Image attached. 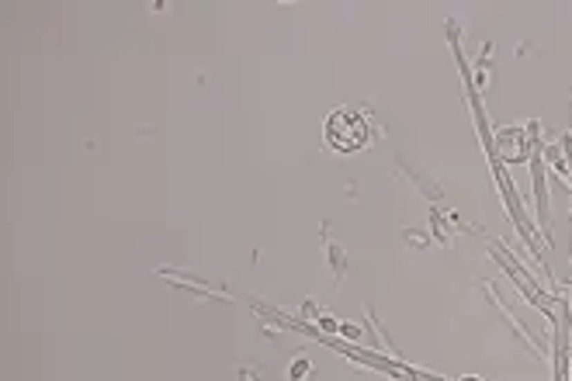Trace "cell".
I'll return each mask as SVG.
<instances>
[{
  "mask_svg": "<svg viewBox=\"0 0 572 381\" xmlns=\"http://www.w3.org/2000/svg\"><path fill=\"white\" fill-rule=\"evenodd\" d=\"M323 136H326L330 149H337L340 156H354V153L368 149L371 139H375L371 111H365V108H333L326 115Z\"/></svg>",
  "mask_w": 572,
  "mask_h": 381,
  "instance_id": "obj_1",
  "label": "cell"
},
{
  "mask_svg": "<svg viewBox=\"0 0 572 381\" xmlns=\"http://www.w3.org/2000/svg\"><path fill=\"white\" fill-rule=\"evenodd\" d=\"M531 180H534V219H537V229H544V243H548V229H551V205H548V180H544V156L537 146H531ZM551 246V243H548Z\"/></svg>",
  "mask_w": 572,
  "mask_h": 381,
  "instance_id": "obj_2",
  "label": "cell"
},
{
  "mask_svg": "<svg viewBox=\"0 0 572 381\" xmlns=\"http://www.w3.org/2000/svg\"><path fill=\"white\" fill-rule=\"evenodd\" d=\"M492 146H496V156L503 163H527L531 160V139H527V129L524 125H506L492 136Z\"/></svg>",
  "mask_w": 572,
  "mask_h": 381,
  "instance_id": "obj_3",
  "label": "cell"
},
{
  "mask_svg": "<svg viewBox=\"0 0 572 381\" xmlns=\"http://www.w3.org/2000/svg\"><path fill=\"white\" fill-rule=\"evenodd\" d=\"M156 274H163V277H170L177 288H187L194 298H219V301H232L229 298V291L222 288V284H212L208 277H201V274H194V270H177V267H156Z\"/></svg>",
  "mask_w": 572,
  "mask_h": 381,
  "instance_id": "obj_4",
  "label": "cell"
},
{
  "mask_svg": "<svg viewBox=\"0 0 572 381\" xmlns=\"http://www.w3.org/2000/svg\"><path fill=\"white\" fill-rule=\"evenodd\" d=\"M326 232H330V225H323V257H326V263H330V270H333V281L340 284V281L347 277L351 257H347V250H344L340 243H333Z\"/></svg>",
  "mask_w": 572,
  "mask_h": 381,
  "instance_id": "obj_5",
  "label": "cell"
},
{
  "mask_svg": "<svg viewBox=\"0 0 572 381\" xmlns=\"http://www.w3.org/2000/svg\"><path fill=\"white\" fill-rule=\"evenodd\" d=\"M313 371H316L313 357L295 353V357H292V364H288V381H309V378H313Z\"/></svg>",
  "mask_w": 572,
  "mask_h": 381,
  "instance_id": "obj_6",
  "label": "cell"
},
{
  "mask_svg": "<svg viewBox=\"0 0 572 381\" xmlns=\"http://www.w3.org/2000/svg\"><path fill=\"white\" fill-rule=\"evenodd\" d=\"M403 236H406V243L413 246V250H427L430 243H434V232H423V229H403Z\"/></svg>",
  "mask_w": 572,
  "mask_h": 381,
  "instance_id": "obj_7",
  "label": "cell"
},
{
  "mask_svg": "<svg viewBox=\"0 0 572 381\" xmlns=\"http://www.w3.org/2000/svg\"><path fill=\"white\" fill-rule=\"evenodd\" d=\"M316 329H320L323 336H340V319L330 315V312H323V315L316 319Z\"/></svg>",
  "mask_w": 572,
  "mask_h": 381,
  "instance_id": "obj_8",
  "label": "cell"
},
{
  "mask_svg": "<svg viewBox=\"0 0 572 381\" xmlns=\"http://www.w3.org/2000/svg\"><path fill=\"white\" fill-rule=\"evenodd\" d=\"M340 336H344V343H361L365 329L358 322H340Z\"/></svg>",
  "mask_w": 572,
  "mask_h": 381,
  "instance_id": "obj_9",
  "label": "cell"
},
{
  "mask_svg": "<svg viewBox=\"0 0 572 381\" xmlns=\"http://www.w3.org/2000/svg\"><path fill=\"white\" fill-rule=\"evenodd\" d=\"M320 315H323V312L316 308V301H313V298H306V301H302V308H299V319H302V322H316Z\"/></svg>",
  "mask_w": 572,
  "mask_h": 381,
  "instance_id": "obj_10",
  "label": "cell"
},
{
  "mask_svg": "<svg viewBox=\"0 0 572 381\" xmlns=\"http://www.w3.org/2000/svg\"><path fill=\"white\" fill-rule=\"evenodd\" d=\"M239 381H260V374L253 367H239Z\"/></svg>",
  "mask_w": 572,
  "mask_h": 381,
  "instance_id": "obj_11",
  "label": "cell"
},
{
  "mask_svg": "<svg viewBox=\"0 0 572 381\" xmlns=\"http://www.w3.org/2000/svg\"><path fill=\"white\" fill-rule=\"evenodd\" d=\"M458 381H486V378H479V374H461Z\"/></svg>",
  "mask_w": 572,
  "mask_h": 381,
  "instance_id": "obj_12",
  "label": "cell"
}]
</instances>
